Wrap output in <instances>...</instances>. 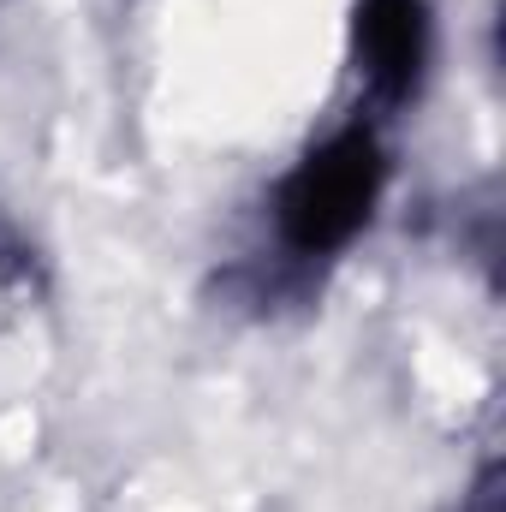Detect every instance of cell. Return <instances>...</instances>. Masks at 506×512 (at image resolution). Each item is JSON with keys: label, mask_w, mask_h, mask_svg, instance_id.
<instances>
[{"label": "cell", "mask_w": 506, "mask_h": 512, "mask_svg": "<svg viewBox=\"0 0 506 512\" xmlns=\"http://www.w3.org/2000/svg\"><path fill=\"white\" fill-rule=\"evenodd\" d=\"M376 197H381V149L376 137L358 126L328 137L322 149H310L298 161V173L280 185L274 221H280V239L292 251L328 256L364 233V221L376 215Z\"/></svg>", "instance_id": "obj_1"}, {"label": "cell", "mask_w": 506, "mask_h": 512, "mask_svg": "<svg viewBox=\"0 0 506 512\" xmlns=\"http://www.w3.org/2000/svg\"><path fill=\"white\" fill-rule=\"evenodd\" d=\"M358 72L381 102H405L429 60V12L423 0H358Z\"/></svg>", "instance_id": "obj_2"}]
</instances>
